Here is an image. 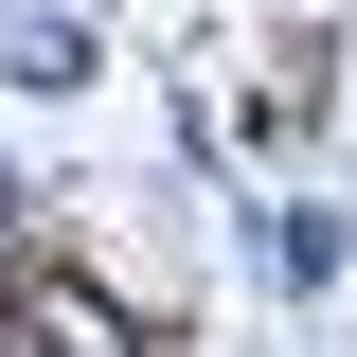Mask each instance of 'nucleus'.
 Segmentation results:
<instances>
[{"label": "nucleus", "instance_id": "1", "mask_svg": "<svg viewBox=\"0 0 357 357\" xmlns=\"http://www.w3.org/2000/svg\"><path fill=\"white\" fill-rule=\"evenodd\" d=\"M0 357H126V340H107L72 286H18V304H0Z\"/></svg>", "mask_w": 357, "mask_h": 357}, {"label": "nucleus", "instance_id": "2", "mask_svg": "<svg viewBox=\"0 0 357 357\" xmlns=\"http://www.w3.org/2000/svg\"><path fill=\"white\" fill-rule=\"evenodd\" d=\"M0 89H89V36L72 18H0Z\"/></svg>", "mask_w": 357, "mask_h": 357}]
</instances>
